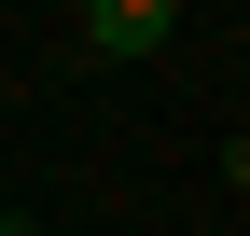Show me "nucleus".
I'll return each instance as SVG.
<instances>
[{
  "instance_id": "1",
  "label": "nucleus",
  "mask_w": 250,
  "mask_h": 236,
  "mask_svg": "<svg viewBox=\"0 0 250 236\" xmlns=\"http://www.w3.org/2000/svg\"><path fill=\"white\" fill-rule=\"evenodd\" d=\"M167 42V0H98L83 14V56H153Z\"/></svg>"
},
{
  "instance_id": "2",
  "label": "nucleus",
  "mask_w": 250,
  "mask_h": 236,
  "mask_svg": "<svg viewBox=\"0 0 250 236\" xmlns=\"http://www.w3.org/2000/svg\"><path fill=\"white\" fill-rule=\"evenodd\" d=\"M0 236H42V222H0Z\"/></svg>"
}]
</instances>
